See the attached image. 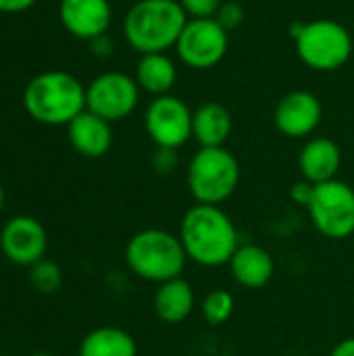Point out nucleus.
Returning <instances> with one entry per match:
<instances>
[{
	"instance_id": "f257e3e1",
	"label": "nucleus",
	"mask_w": 354,
	"mask_h": 356,
	"mask_svg": "<svg viewBox=\"0 0 354 356\" xmlns=\"http://www.w3.org/2000/svg\"><path fill=\"white\" fill-rule=\"evenodd\" d=\"M179 240L188 254L200 267L230 265L240 248L238 229L221 207L198 204L186 211L179 225Z\"/></svg>"
},
{
	"instance_id": "f03ea898",
	"label": "nucleus",
	"mask_w": 354,
	"mask_h": 356,
	"mask_svg": "<svg viewBox=\"0 0 354 356\" xmlns=\"http://www.w3.org/2000/svg\"><path fill=\"white\" fill-rule=\"evenodd\" d=\"M186 23L188 15L177 0H138L123 19V33L140 54L167 52Z\"/></svg>"
},
{
	"instance_id": "7ed1b4c3",
	"label": "nucleus",
	"mask_w": 354,
	"mask_h": 356,
	"mask_svg": "<svg viewBox=\"0 0 354 356\" xmlns=\"http://www.w3.org/2000/svg\"><path fill=\"white\" fill-rule=\"evenodd\" d=\"M27 115L44 125H69L86 111V88L67 71H44L23 92Z\"/></svg>"
},
{
	"instance_id": "20e7f679",
	"label": "nucleus",
	"mask_w": 354,
	"mask_h": 356,
	"mask_svg": "<svg viewBox=\"0 0 354 356\" xmlns=\"http://www.w3.org/2000/svg\"><path fill=\"white\" fill-rule=\"evenodd\" d=\"M188 254L179 236L165 229H142L125 246L127 269L150 284H165L184 277Z\"/></svg>"
},
{
	"instance_id": "39448f33",
	"label": "nucleus",
	"mask_w": 354,
	"mask_h": 356,
	"mask_svg": "<svg viewBox=\"0 0 354 356\" xmlns=\"http://www.w3.org/2000/svg\"><path fill=\"white\" fill-rule=\"evenodd\" d=\"M240 184V163L225 148H200L188 165V190L198 204L219 207Z\"/></svg>"
},
{
	"instance_id": "423d86ee",
	"label": "nucleus",
	"mask_w": 354,
	"mask_h": 356,
	"mask_svg": "<svg viewBox=\"0 0 354 356\" xmlns=\"http://www.w3.org/2000/svg\"><path fill=\"white\" fill-rule=\"evenodd\" d=\"M292 33L300 60L315 71H336L344 67L353 54V35L338 21L317 19L300 23Z\"/></svg>"
},
{
	"instance_id": "0eeeda50",
	"label": "nucleus",
	"mask_w": 354,
	"mask_h": 356,
	"mask_svg": "<svg viewBox=\"0 0 354 356\" xmlns=\"http://www.w3.org/2000/svg\"><path fill=\"white\" fill-rule=\"evenodd\" d=\"M307 211L313 227L330 240H344L354 234V190L338 177L315 184Z\"/></svg>"
},
{
	"instance_id": "6e6552de",
	"label": "nucleus",
	"mask_w": 354,
	"mask_h": 356,
	"mask_svg": "<svg viewBox=\"0 0 354 356\" xmlns=\"http://www.w3.org/2000/svg\"><path fill=\"white\" fill-rule=\"evenodd\" d=\"M227 48L230 31H225L215 17L190 19L175 44L179 60L198 71L217 67L227 54Z\"/></svg>"
},
{
	"instance_id": "1a4fd4ad",
	"label": "nucleus",
	"mask_w": 354,
	"mask_h": 356,
	"mask_svg": "<svg viewBox=\"0 0 354 356\" xmlns=\"http://www.w3.org/2000/svg\"><path fill=\"white\" fill-rule=\"evenodd\" d=\"M140 100L136 77L121 71H106L92 79L86 88V108L108 123L129 117Z\"/></svg>"
},
{
	"instance_id": "9d476101",
	"label": "nucleus",
	"mask_w": 354,
	"mask_h": 356,
	"mask_svg": "<svg viewBox=\"0 0 354 356\" xmlns=\"http://www.w3.org/2000/svg\"><path fill=\"white\" fill-rule=\"evenodd\" d=\"M192 115L182 98L156 96L144 113V129L156 148L177 150L192 138Z\"/></svg>"
},
{
	"instance_id": "9b49d317",
	"label": "nucleus",
	"mask_w": 354,
	"mask_h": 356,
	"mask_svg": "<svg viewBox=\"0 0 354 356\" xmlns=\"http://www.w3.org/2000/svg\"><path fill=\"white\" fill-rule=\"evenodd\" d=\"M0 250L13 265L31 267L46 259L48 234L38 219L29 215H17L0 229Z\"/></svg>"
},
{
	"instance_id": "f8f14e48",
	"label": "nucleus",
	"mask_w": 354,
	"mask_h": 356,
	"mask_svg": "<svg viewBox=\"0 0 354 356\" xmlns=\"http://www.w3.org/2000/svg\"><path fill=\"white\" fill-rule=\"evenodd\" d=\"M321 102L309 90H294L286 94L275 106V127L288 138H307L321 123Z\"/></svg>"
},
{
	"instance_id": "ddd939ff",
	"label": "nucleus",
	"mask_w": 354,
	"mask_h": 356,
	"mask_svg": "<svg viewBox=\"0 0 354 356\" xmlns=\"http://www.w3.org/2000/svg\"><path fill=\"white\" fill-rule=\"evenodd\" d=\"M58 19L73 38L90 42L106 33L113 8L108 0H61Z\"/></svg>"
},
{
	"instance_id": "4468645a",
	"label": "nucleus",
	"mask_w": 354,
	"mask_h": 356,
	"mask_svg": "<svg viewBox=\"0 0 354 356\" xmlns=\"http://www.w3.org/2000/svg\"><path fill=\"white\" fill-rule=\"evenodd\" d=\"M67 138L73 150L86 159H100L113 146L111 123L88 108L67 125Z\"/></svg>"
},
{
	"instance_id": "2eb2a0df",
	"label": "nucleus",
	"mask_w": 354,
	"mask_h": 356,
	"mask_svg": "<svg viewBox=\"0 0 354 356\" xmlns=\"http://www.w3.org/2000/svg\"><path fill=\"white\" fill-rule=\"evenodd\" d=\"M232 280L246 290L265 288L275 273L273 257L267 248L259 244H242L230 261Z\"/></svg>"
},
{
	"instance_id": "dca6fc26",
	"label": "nucleus",
	"mask_w": 354,
	"mask_h": 356,
	"mask_svg": "<svg viewBox=\"0 0 354 356\" xmlns=\"http://www.w3.org/2000/svg\"><path fill=\"white\" fill-rule=\"evenodd\" d=\"M340 165H342V152L338 144L330 138L309 140L298 154L300 173L311 184H323L336 179Z\"/></svg>"
},
{
	"instance_id": "f3484780",
	"label": "nucleus",
	"mask_w": 354,
	"mask_h": 356,
	"mask_svg": "<svg viewBox=\"0 0 354 356\" xmlns=\"http://www.w3.org/2000/svg\"><path fill=\"white\" fill-rule=\"evenodd\" d=\"M196 307L194 288L186 277L165 282L156 288L152 296V311L156 319L169 325L184 323Z\"/></svg>"
},
{
	"instance_id": "a211bd4d",
	"label": "nucleus",
	"mask_w": 354,
	"mask_h": 356,
	"mask_svg": "<svg viewBox=\"0 0 354 356\" xmlns=\"http://www.w3.org/2000/svg\"><path fill=\"white\" fill-rule=\"evenodd\" d=\"M234 129L232 113L219 102H207L192 115V138L200 148H219L227 142Z\"/></svg>"
},
{
	"instance_id": "6ab92c4d",
	"label": "nucleus",
	"mask_w": 354,
	"mask_h": 356,
	"mask_svg": "<svg viewBox=\"0 0 354 356\" xmlns=\"http://www.w3.org/2000/svg\"><path fill=\"white\" fill-rule=\"evenodd\" d=\"M77 356H138V342L121 327L102 325L83 336Z\"/></svg>"
},
{
	"instance_id": "aec40b11",
	"label": "nucleus",
	"mask_w": 354,
	"mask_h": 356,
	"mask_svg": "<svg viewBox=\"0 0 354 356\" xmlns=\"http://www.w3.org/2000/svg\"><path fill=\"white\" fill-rule=\"evenodd\" d=\"M136 81L140 90L156 96H165L171 92V88L177 81V67L167 56V52H152L142 54L138 67H136Z\"/></svg>"
},
{
	"instance_id": "412c9836",
	"label": "nucleus",
	"mask_w": 354,
	"mask_h": 356,
	"mask_svg": "<svg viewBox=\"0 0 354 356\" xmlns=\"http://www.w3.org/2000/svg\"><path fill=\"white\" fill-rule=\"evenodd\" d=\"M202 317L209 325L217 327V325H223L232 319L234 311H236V300H234V294L230 290H223V288H217V290H211L204 298H202Z\"/></svg>"
},
{
	"instance_id": "4be33fe9",
	"label": "nucleus",
	"mask_w": 354,
	"mask_h": 356,
	"mask_svg": "<svg viewBox=\"0 0 354 356\" xmlns=\"http://www.w3.org/2000/svg\"><path fill=\"white\" fill-rule=\"evenodd\" d=\"M29 282L40 294H54L63 286V269L54 261L42 259L29 267Z\"/></svg>"
},
{
	"instance_id": "5701e85b",
	"label": "nucleus",
	"mask_w": 354,
	"mask_h": 356,
	"mask_svg": "<svg viewBox=\"0 0 354 356\" xmlns=\"http://www.w3.org/2000/svg\"><path fill=\"white\" fill-rule=\"evenodd\" d=\"M177 2L192 19H211L217 15L219 6L223 4V0H177Z\"/></svg>"
},
{
	"instance_id": "b1692460",
	"label": "nucleus",
	"mask_w": 354,
	"mask_h": 356,
	"mask_svg": "<svg viewBox=\"0 0 354 356\" xmlns=\"http://www.w3.org/2000/svg\"><path fill=\"white\" fill-rule=\"evenodd\" d=\"M215 19H217V23L225 31H232V29H236V27L242 25V21H244V8L238 2H223L219 6V10H217Z\"/></svg>"
},
{
	"instance_id": "393cba45",
	"label": "nucleus",
	"mask_w": 354,
	"mask_h": 356,
	"mask_svg": "<svg viewBox=\"0 0 354 356\" xmlns=\"http://www.w3.org/2000/svg\"><path fill=\"white\" fill-rule=\"evenodd\" d=\"M313 192H315V184H311V181H296L294 186H292V190H290V198H292V202L294 204H298V207H309V202H311V198H313Z\"/></svg>"
},
{
	"instance_id": "a878e982",
	"label": "nucleus",
	"mask_w": 354,
	"mask_h": 356,
	"mask_svg": "<svg viewBox=\"0 0 354 356\" xmlns=\"http://www.w3.org/2000/svg\"><path fill=\"white\" fill-rule=\"evenodd\" d=\"M154 167L161 173H169L177 167V150L171 148H159L156 156H154Z\"/></svg>"
},
{
	"instance_id": "bb28decb",
	"label": "nucleus",
	"mask_w": 354,
	"mask_h": 356,
	"mask_svg": "<svg viewBox=\"0 0 354 356\" xmlns=\"http://www.w3.org/2000/svg\"><path fill=\"white\" fill-rule=\"evenodd\" d=\"M90 50L94 56H100V58H106L111 52H113V42L108 40V35H98L94 40H90Z\"/></svg>"
},
{
	"instance_id": "cd10ccee",
	"label": "nucleus",
	"mask_w": 354,
	"mask_h": 356,
	"mask_svg": "<svg viewBox=\"0 0 354 356\" xmlns=\"http://www.w3.org/2000/svg\"><path fill=\"white\" fill-rule=\"evenodd\" d=\"M35 4V0H0V13H23L27 8H31Z\"/></svg>"
},
{
	"instance_id": "c85d7f7f",
	"label": "nucleus",
	"mask_w": 354,
	"mask_h": 356,
	"mask_svg": "<svg viewBox=\"0 0 354 356\" xmlns=\"http://www.w3.org/2000/svg\"><path fill=\"white\" fill-rule=\"evenodd\" d=\"M330 356H354V338H346L338 342Z\"/></svg>"
},
{
	"instance_id": "c756f323",
	"label": "nucleus",
	"mask_w": 354,
	"mask_h": 356,
	"mask_svg": "<svg viewBox=\"0 0 354 356\" xmlns=\"http://www.w3.org/2000/svg\"><path fill=\"white\" fill-rule=\"evenodd\" d=\"M2 207H4V188L0 184V213H2Z\"/></svg>"
},
{
	"instance_id": "7c9ffc66",
	"label": "nucleus",
	"mask_w": 354,
	"mask_h": 356,
	"mask_svg": "<svg viewBox=\"0 0 354 356\" xmlns=\"http://www.w3.org/2000/svg\"><path fill=\"white\" fill-rule=\"evenodd\" d=\"M29 356H54V355H50V353H35V355H29Z\"/></svg>"
}]
</instances>
